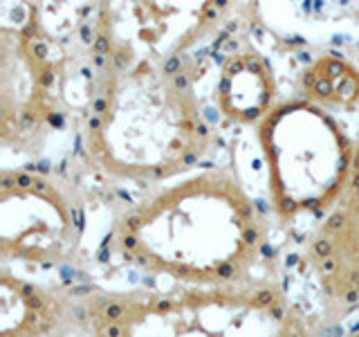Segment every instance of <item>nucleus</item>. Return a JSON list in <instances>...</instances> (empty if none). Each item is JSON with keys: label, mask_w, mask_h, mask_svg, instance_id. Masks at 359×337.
<instances>
[{"label": "nucleus", "mask_w": 359, "mask_h": 337, "mask_svg": "<svg viewBox=\"0 0 359 337\" xmlns=\"http://www.w3.org/2000/svg\"><path fill=\"white\" fill-rule=\"evenodd\" d=\"M256 138L276 216H328L348 187L357 151L339 119L308 99H283L258 124Z\"/></svg>", "instance_id": "20e7f679"}, {"label": "nucleus", "mask_w": 359, "mask_h": 337, "mask_svg": "<svg viewBox=\"0 0 359 337\" xmlns=\"http://www.w3.org/2000/svg\"><path fill=\"white\" fill-rule=\"evenodd\" d=\"M88 106L86 149L97 168L128 183H164L209 149L194 86L175 65H115Z\"/></svg>", "instance_id": "f03ea898"}, {"label": "nucleus", "mask_w": 359, "mask_h": 337, "mask_svg": "<svg viewBox=\"0 0 359 337\" xmlns=\"http://www.w3.org/2000/svg\"><path fill=\"white\" fill-rule=\"evenodd\" d=\"M265 239L263 211L227 168H202L162 185L112 232V245L128 263L200 288L243 284Z\"/></svg>", "instance_id": "f257e3e1"}, {"label": "nucleus", "mask_w": 359, "mask_h": 337, "mask_svg": "<svg viewBox=\"0 0 359 337\" xmlns=\"http://www.w3.org/2000/svg\"><path fill=\"white\" fill-rule=\"evenodd\" d=\"M218 16V7L205 5H101L95 48L97 59L115 65H173Z\"/></svg>", "instance_id": "0eeeda50"}, {"label": "nucleus", "mask_w": 359, "mask_h": 337, "mask_svg": "<svg viewBox=\"0 0 359 337\" xmlns=\"http://www.w3.org/2000/svg\"><path fill=\"white\" fill-rule=\"evenodd\" d=\"M61 59L27 5V20L0 27V140L5 149H27L56 124Z\"/></svg>", "instance_id": "423d86ee"}, {"label": "nucleus", "mask_w": 359, "mask_h": 337, "mask_svg": "<svg viewBox=\"0 0 359 337\" xmlns=\"http://www.w3.org/2000/svg\"><path fill=\"white\" fill-rule=\"evenodd\" d=\"M0 295V337H48L63 322L65 308L59 297L18 279L11 270H3Z\"/></svg>", "instance_id": "9d476101"}, {"label": "nucleus", "mask_w": 359, "mask_h": 337, "mask_svg": "<svg viewBox=\"0 0 359 337\" xmlns=\"http://www.w3.org/2000/svg\"><path fill=\"white\" fill-rule=\"evenodd\" d=\"M303 99L325 110H355L359 104V70L344 56H319L301 77Z\"/></svg>", "instance_id": "9b49d317"}, {"label": "nucleus", "mask_w": 359, "mask_h": 337, "mask_svg": "<svg viewBox=\"0 0 359 337\" xmlns=\"http://www.w3.org/2000/svg\"><path fill=\"white\" fill-rule=\"evenodd\" d=\"M83 232L79 200L34 168L0 173V254L5 261L56 265L72 258Z\"/></svg>", "instance_id": "39448f33"}, {"label": "nucleus", "mask_w": 359, "mask_h": 337, "mask_svg": "<svg viewBox=\"0 0 359 337\" xmlns=\"http://www.w3.org/2000/svg\"><path fill=\"white\" fill-rule=\"evenodd\" d=\"M95 337H306L272 288L130 292L93 306Z\"/></svg>", "instance_id": "7ed1b4c3"}, {"label": "nucleus", "mask_w": 359, "mask_h": 337, "mask_svg": "<svg viewBox=\"0 0 359 337\" xmlns=\"http://www.w3.org/2000/svg\"><path fill=\"white\" fill-rule=\"evenodd\" d=\"M213 101L231 121L261 124L278 104L272 65L252 45L231 52L218 72Z\"/></svg>", "instance_id": "1a4fd4ad"}, {"label": "nucleus", "mask_w": 359, "mask_h": 337, "mask_svg": "<svg viewBox=\"0 0 359 337\" xmlns=\"http://www.w3.org/2000/svg\"><path fill=\"white\" fill-rule=\"evenodd\" d=\"M310 254L330 292L346 299L359 297V144L348 187L328 213Z\"/></svg>", "instance_id": "6e6552de"}]
</instances>
